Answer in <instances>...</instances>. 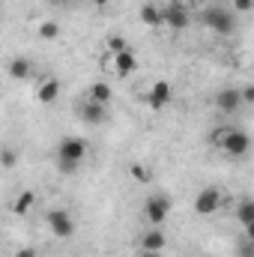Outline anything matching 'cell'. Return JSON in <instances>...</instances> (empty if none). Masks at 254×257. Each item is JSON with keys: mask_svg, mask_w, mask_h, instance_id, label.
Masks as SVG:
<instances>
[{"mask_svg": "<svg viewBox=\"0 0 254 257\" xmlns=\"http://www.w3.org/2000/svg\"><path fill=\"white\" fill-rule=\"evenodd\" d=\"M203 24H206L209 30H215L218 36H227V33L236 27V18H233V12H230V9L209 6V9H203Z\"/></svg>", "mask_w": 254, "mask_h": 257, "instance_id": "1", "label": "cell"}, {"mask_svg": "<svg viewBox=\"0 0 254 257\" xmlns=\"http://www.w3.org/2000/svg\"><path fill=\"white\" fill-rule=\"evenodd\" d=\"M144 215H147V221L153 227H162L168 221V215H171V197L168 194H153L147 200V206H144Z\"/></svg>", "mask_w": 254, "mask_h": 257, "instance_id": "2", "label": "cell"}, {"mask_svg": "<svg viewBox=\"0 0 254 257\" xmlns=\"http://www.w3.org/2000/svg\"><path fill=\"white\" fill-rule=\"evenodd\" d=\"M87 159V141L84 138H63L57 147V162H72L81 165Z\"/></svg>", "mask_w": 254, "mask_h": 257, "instance_id": "3", "label": "cell"}, {"mask_svg": "<svg viewBox=\"0 0 254 257\" xmlns=\"http://www.w3.org/2000/svg\"><path fill=\"white\" fill-rule=\"evenodd\" d=\"M45 224H48V230H51L57 239H69V236L75 233V218H72L66 209H51V212L45 215Z\"/></svg>", "mask_w": 254, "mask_h": 257, "instance_id": "4", "label": "cell"}, {"mask_svg": "<svg viewBox=\"0 0 254 257\" xmlns=\"http://www.w3.org/2000/svg\"><path fill=\"white\" fill-rule=\"evenodd\" d=\"M162 18H165V27H171V30L189 27V9L183 6V0H168V6L162 9Z\"/></svg>", "mask_w": 254, "mask_h": 257, "instance_id": "5", "label": "cell"}, {"mask_svg": "<svg viewBox=\"0 0 254 257\" xmlns=\"http://www.w3.org/2000/svg\"><path fill=\"white\" fill-rule=\"evenodd\" d=\"M221 203H224L221 200V192L212 189V186H206V189H200L197 197H194V212L197 215H212V212H218Z\"/></svg>", "mask_w": 254, "mask_h": 257, "instance_id": "6", "label": "cell"}, {"mask_svg": "<svg viewBox=\"0 0 254 257\" xmlns=\"http://www.w3.org/2000/svg\"><path fill=\"white\" fill-rule=\"evenodd\" d=\"M221 150H224L227 156H233V159H242V156H248V150H251V138H248L245 132L233 128V132L221 141Z\"/></svg>", "mask_w": 254, "mask_h": 257, "instance_id": "7", "label": "cell"}, {"mask_svg": "<svg viewBox=\"0 0 254 257\" xmlns=\"http://www.w3.org/2000/svg\"><path fill=\"white\" fill-rule=\"evenodd\" d=\"M111 63H114L120 78H126V75L135 72V66H138V54H135V48H123V51L111 54Z\"/></svg>", "mask_w": 254, "mask_h": 257, "instance_id": "8", "label": "cell"}, {"mask_svg": "<svg viewBox=\"0 0 254 257\" xmlns=\"http://www.w3.org/2000/svg\"><path fill=\"white\" fill-rule=\"evenodd\" d=\"M215 108H218L221 114H233V111H239V108H242L239 90H233V87H224V90L215 96Z\"/></svg>", "mask_w": 254, "mask_h": 257, "instance_id": "9", "label": "cell"}, {"mask_svg": "<svg viewBox=\"0 0 254 257\" xmlns=\"http://www.w3.org/2000/svg\"><path fill=\"white\" fill-rule=\"evenodd\" d=\"M168 102H171V81H156L153 90L147 93V105L159 111V108H165Z\"/></svg>", "mask_w": 254, "mask_h": 257, "instance_id": "10", "label": "cell"}, {"mask_svg": "<svg viewBox=\"0 0 254 257\" xmlns=\"http://www.w3.org/2000/svg\"><path fill=\"white\" fill-rule=\"evenodd\" d=\"M36 99H39V105H54L60 99V81L57 78H45L39 84V90H36Z\"/></svg>", "mask_w": 254, "mask_h": 257, "instance_id": "11", "label": "cell"}, {"mask_svg": "<svg viewBox=\"0 0 254 257\" xmlns=\"http://www.w3.org/2000/svg\"><path fill=\"white\" fill-rule=\"evenodd\" d=\"M78 117H81V120H84L87 126H99V123H105L108 111H105V105L87 102V105H81V108H78Z\"/></svg>", "mask_w": 254, "mask_h": 257, "instance_id": "12", "label": "cell"}, {"mask_svg": "<svg viewBox=\"0 0 254 257\" xmlns=\"http://www.w3.org/2000/svg\"><path fill=\"white\" fill-rule=\"evenodd\" d=\"M236 218H239V224L245 227V236H254V200H248V197L239 200V206H236Z\"/></svg>", "mask_w": 254, "mask_h": 257, "instance_id": "13", "label": "cell"}, {"mask_svg": "<svg viewBox=\"0 0 254 257\" xmlns=\"http://www.w3.org/2000/svg\"><path fill=\"white\" fill-rule=\"evenodd\" d=\"M165 245H168V236L162 233V227H150L144 233V239H141V248L144 251H162Z\"/></svg>", "mask_w": 254, "mask_h": 257, "instance_id": "14", "label": "cell"}, {"mask_svg": "<svg viewBox=\"0 0 254 257\" xmlns=\"http://www.w3.org/2000/svg\"><path fill=\"white\" fill-rule=\"evenodd\" d=\"M111 99H114V87H111L108 81H96V84L90 87V102H96V105H111Z\"/></svg>", "mask_w": 254, "mask_h": 257, "instance_id": "15", "label": "cell"}, {"mask_svg": "<svg viewBox=\"0 0 254 257\" xmlns=\"http://www.w3.org/2000/svg\"><path fill=\"white\" fill-rule=\"evenodd\" d=\"M141 21L147 27H165V18H162V9L156 3H144L141 6Z\"/></svg>", "mask_w": 254, "mask_h": 257, "instance_id": "16", "label": "cell"}, {"mask_svg": "<svg viewBox=\"0 0 254 257\" xmlns=\"http://www.w3.org/2000/svg\"><path fill=\"white\" fill-rule=\"evenodd\" d=\"M33 203H36V192L24 189V192L12 200V212H15V215H27V212L33 209Z\"/></svg>", "mask_w": 254, "mask_h": 257, "instance_id": "17", "label": "cell"}, {"mask_svg": "<svg viewBox=\"0 0 254 257\" xmlns=\"http://www.w3.org/2000/svg\"><path fill=\"white\" fill-rule=\"evenodd\" d=\"M9 78L12 81H27L30 78V60L27 57H12L9 60Z\"/></svg>", "mask_w": 254, "mask_h": 257, "instance_id": "18", "label": "cell"}, {"mask_svg": "<svg viewBox=\"0 0 254 257\" xmlns=\"http://www.w3.org/2000/svg\"><path fill=\"white\" fill-rule=\"evenodd\" d=\"M57 36H60V24H57V21H42V24H39V39L54 42Z\"/></svg>", "mask_w": 254, "mask_h": 257, "instance_id": "19", "label": "cell"}, {"mask_svg": "<svg viewBox=\"0 0 254 257\" xmlns=\"http://www.w3.org/2000/svg\"><path fill=\"white\" fill-rule=\"evenodd\" d=\"M0 165H3V168H15V165H18V150L3 147V150H0Z\"/></svg>", "mask_w": 254, "mask_h": 257, "instance_id": "20", "label": "cell"}, {"mask_svg": "<svg viewBox=\"0 0 254 257\" xmlns=\"http://www.w3.org/2000/svg\"><path fill=\"white\" fill-rule=\"evenodd\" d=\"M123 48H129L126 39H123L120 33H111V36H108V51H111V54H117V51H123Z\"/></svg>", "mask_w": 254, "mask_h": 257, "instance_id": "21", "label": "cell"}, {"mask_svg": "<svg viewBox=\"0 0 254 257\" xmlns=\"http://www.w3.org/2000/svg\"><path fill=\"white\" fill-rule=\"evenodd\" d=\"M129 174H132L138 183H150V171H147L144 165H132V168H129Z\"/></svg>", "mask_w": 254, "mask_h": 257, "instance_id": "22", "label": "cell"}, {"mask_svg": "<svg viewBox=\"0 0 254 257\" xmlns=\"http://www.w3.org/2000/svg\"><path fill=\"white\" fill-rule=\"evenodd\" d=\"M230 132H233V126H218L215 132H212V144H218V147H221V141H224Z\"/></svg>", "mask_w": 254, "mask_h": 257, "instance_id": "23", "label": "cell"}, {"mask_svg": "<svg viewBox=\"0 0 254 257\" xmlns=\"http://www.w3.org/2000/svg\"><path fill=\"white\" fill-rule=\"evenodd\" d=\"M239 99H242V105H251V102H254V87H245V90H239Z\"/></svg>", "mask_w": 254, "mask_h": 257, "instance_id": "24", "label": "cell"}, {"mask_svg": "<svg viewBox=\"0 0 254 257\" xmlns=\"http://www.w3.org/2000/svg\"><path fill=\"white\" fill-rule=\"evenodd\" d=\"M242 257H254V242H251V236H245V242H242V251H239Z\"/></svg>", "mask_w": 254, "mask_h": 257, "instance_id": "25", "label": "cell"}, {"mask_svg": "<svg viewBox=\"0 0 254 257\" xmlns=\"http://www.w3.org/2000/svg\"><path fill=\"white\" fill-rule=\"evenodd\" d=\"M233 9L236 12H251V0H233Z\"/></svg>", "mask_w": 254, "mask_h": 257, "instance_id": "26", "label": "cell"}, {"mask_svg": "<svg viewBox=\"0 0 254 257\" xmlns=\"http://www.w3.org/2000/svg\"><path fill=\"white\" fill-rule=\"evenodd\" d=\"M15 257H39V251H36V248H30V245H24V248H18V251H15Z\"/></svg>", "mask_w": 254, "mask_h": 257, "instance_id": "27", "label": "cell"}, {"mask_svg": "<svg viewBox=\"0 0 254 257\" xmlns=\"http://www.w3.org/2000/svg\"><path fill=\"white\" fill-rule=\"evenodd\" d=\"M57 168H60L63 174H75V171H78L81 165H72V162H57Z\"/></svg>", "mask_w": 254, "mask_h": 257, "instance_id": "28", "label": "cell"}, {"mask_svg": "<svg viewBox=\"0 0 254 257\" xmlns=\"http://www.w3.org/2000/svg\"><path fill=\"white\" fill-rule=\"evenodd\" d=\"M141 257H162V251H144Z\"/></svg>", "mask_w": 254, "mask_h": 257, "instance_id": "29", "label": "cell"}, {"mask_svg": "<svg viewBox=\"0 0 254 257\" xmlns=\"http://www.w3.org/2000/svg\"><path fill=\"white\" fill-rule=\"evenodd\" d=\"M108 3H111V0H96V6H99V9H102V6H108Z\"/></svg>", "mask_w": 254, "mask_h": 257, "instance_id": "30", "label": "cell"}, {"mask_svg": "<svg viewBox=\"0 0 254 257\" xmlns=\"http://www.w3.org/2000/svg\"><path fill=\"white\" fill-rule=\"evenodd\" d=\"M48 3H54V6H63V3H69V0H48Z\"/></svg>", "mask_w": 254, "mask_h": 257, "instance_id": "31", "label": "cell"}, {"mask_svg": "<svg viewBox=\"0 0 254 257\" xmlns=\"http://www.w3.org/2000/svg\"><path fill=\"white\" fill-rule=\"evenodd\" d=\"M186 3H200V0H186Z\"/></svg>", "mask_w": 254, "mask_h": 257, "instance_id": "32", "label": "cell"}]
</instances>
